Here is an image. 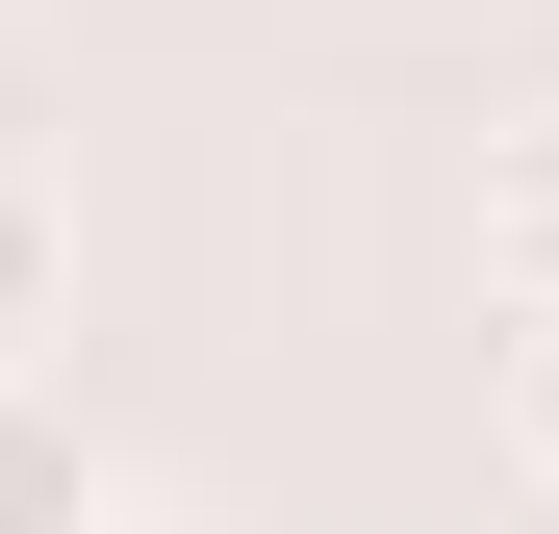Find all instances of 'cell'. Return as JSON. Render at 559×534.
Masks as SVG:
<instances>
[{
    "instance_id": "cell-2",
    "label": "cell",
    "mask_w": 559,
    "mask_h": 534,
    "mask_svg": "<svg viewBox=\"0 0 559 534\" xmlns=\"http://www.w3.org/2000/svg\"><path fill=\"white\" fill-rule=\"evenodd\" d=\"M484 306H509V331H559V103L484 153Z\"/></svg>"
},
{
    "instance_id": "cell-3",
    "label": "cell",
    "mask_w": 559,
    "mask_h": 534,
    "mask_svg": "<svg viewBox=\"0 0 559 534\" xmlns=\"http://www.w3.org/2000/svg\"><path fill=\"white\" fill-rule=\"evenodd\" d=\"M103 509V459H76V407L51 382H0V534H76Z\"/></svg>"
},
{
    "instance_id": "cell-4",
    "label": "cell",
    "mask_w": 559,
    "mask_h": 534,
    "mask_svg": "<svg viewBox=\"0 0 559 534\" xmlns=\"http://www.w3.org/2000/svg\"><path fill=\"white\" fill-rule=\"evenodd\" d=\"M509 484L559 509V331H509Z\"/></svg>"
},
{
    "instance_id": "cell-1",
    "label": "cell",
    "mask_w": 559,
    "mask_h": 534,
    "mask_svg": "<svg viewBox=\"0 0 559 534\" xmlns=\"http://www.w3.org/2000/svg\"><path fill=\"white\" fill-rule=\"evenodd\" d=\"M51 331H76V204L51 153H0V382H51Z\"/></svg>"
},
{
    "instance_id": "cell-5",
    "label": "cell",
    "mask_w": 559,
    "mask_h": 534,
    "mask_svg": "<svg viewBox=\"0 0 559 534\" xmlns=\"http://www.w3.org/2000/svg\"><path fill=\"white\" fill-rule=\"evenodd\" d=\"M76 534H229V509H178V484H103V509H76Z\"/></svg>"
}]
</instances>
